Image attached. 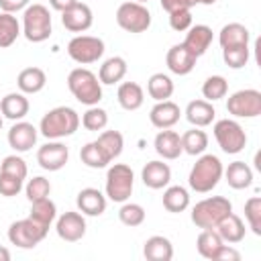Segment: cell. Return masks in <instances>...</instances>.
Listing matches in <instances>:
<instances>
[{
    "instance_id": "18",
    "label": "cell",
    "mask_w": 261,
    "mask_h": 261,
    "mask_svg": "<svg viewBox=\"0 0 261 261\" xmlns=\"http://www.w3.org/2000/svg\"><path fill=\"white\" fill-rule=\"evenodd\" d=\"M75 204L84 216H100L106 210V194H102L98 188H84L77 192Z\"/></svg>"
},
{
    "instance_id": "10",
    "label": "cell",
    "mask_w": 261,
    "mask_h": 261,
    "mask_svg": "<svg viewBox=\"0 0 261 261\" xmlns=\"http://www.w3.org/2000/svg\"><path fill=\"white\" fill-rule=\"evenodd\" d=\"M104 41L94 35H75L67 43V55L80 65L96 63L104 55Z\"/></svg>"
},
{
    "instance_id": "19",
    "label": "cell",
    "mask_w": 261,
    "mask_h": 261,
    "mask_svg": "<svg viewBox=\"0 0 261 261\" xmlns=\"http://www.w3.org/2000/svg\"><path fill=\"white\" fill-rule=\"evenodd\" d=\"M210 45H212V29L208 24H192L188 29V35L184 39V47L194 57H202Z\"/></svg>"
},
{
    "instance_id": "31",
    "label": "cell",
    "mask_w": 261,
    "mask_h": 261,
    "mask_svg": "<svg viewBox=\"0 0 261 261\" xmlns=\"http://www.w3.org/2000/svg\"><path fill=\"white\" fill-rule=\"evenodd\" d=\"M224 245V241L218 237V232L214 228H202V232L196 239V249L204 259L214 261L216 253L220 251V247Z\"/></svg>"
},
{
    "instance_id": "29",
    "label": "cell",
    "mask_w": 261,
    "mask_h": 261,
    "mask_svg": "<svg viewBox=\"0 0 261 261\" xmlns=\"http://www.w3.org/2000/svg\"><path fill=\"white\" fill-rule=\"evenodd\" d=\"M222 175L226 177V184L232 190H245V188H249L253 184V169L245 161L228 163V167L222 171Z\"/></svg>"
},
{
    "instance_id": "50",
    "label": "cell",
    "mask_w": 261,
    "mask_h": 261,
    "mask_svg": "<svg viewBox=\"0 0 261 261\" xmlns=\"http://www.w3.org/2000/svg\"><path fill=\"white\" fill-rule=\"evenodd\" d=\"M31 0H0V10L2 12H18V10H24L29 6Z\"/></svg>"
},
{
    "instance_id": "2",
    "label": "cell",
    "mask_w": 261,
    "mask_h": 261,
    "mask_svg": "<svg viewBox=\"0 0 261 261\" xmlns=\"http://www.w3.org/2000/svg\"><path fill=\"white\" fill-rule=\"evenodd\" d=\"M222 171H224L222 161H220L216 155H212V153H202V155L196 159V163L192 165V169H190L188 184H190V188H192L194 192H198V194H208V192H212V190L218 186V181L222 179Z\"/></svg>"
},
{
    "instance_id": "45",
    "label": "cell",
    "mask_w": 261,
    "mask_h": 261,
    "mask_svg": "<svg viewBox=\"0 0 261 261\" xmlns=\"http://www.w3.org/2000/svg\"><path fill=\"white\" fill-rule=\"evenodd\" d=\"M0 171L2 173H8V175H14L18 179H27V173H29V167H27V161L18 155H6L2 159V165H0Z\"/></svg>"
},
{
    "instance_id": "11",
    "label": "cell",
    "mask_w": 261,
    "mask_h": 261,
    "mask_svg": "<svg viewBox=\"0 0 261 261\" xmlns=\"http://www.w3.org/2000/svg\"><path fill=\"white\" fill-rule=\"evenodd\" d=\"M226 110H228V114H232L237 118L259 116L261 114V92L247 88V90H239V92L230 94L226 100Z\"/></svg>"
},
{
    "instance_id": "30",
    "label": "cell",
    "mask_w": 261,
    "mask_h": 261,
    "mask_svg": "<svg viewBox=\"0 0 261 261\" xmlns=\"http://www.w3.org/2000/svg\"><path fill=\"white\" fill-rule=\"evenodd\" d=\"M47 84V75L41 67H24L18 77H16V86L22 94H39Z\"/></svg>"
},
{
    "instance_id": "54",
    "label": "cell",
    "mask_w": 261,
    "mask_h": 261,
    "mask_svg": "<svg viewBox=\"0 0 261 261\" xmlns=\"http://www.w3.org/2000/svg\"><path fill=\"white\" fill-rule=\"evenodd\" d=\"M135 2H141L143 4V2H149V0H135Z\"/></svg>"
},
{
    "instance_id": "7",
    "label": "cell",
    "mask_w": 261,
    "mask_h": 261,
    "mask_svg": "<svg viewBox=\"0 0 261 261\" xmlns=\"http://www.w3.org/2000/svg\"><path fill=\"white\" fill-rule=\"evenodd\" d=\"M47 232H49V226L27 216V218L14 220L8 226V241L18 249H35L47 237Z\"/></svg>"
},
{
    "instance_id": "1",
    "label": "cell",
    "mask_w": 261,
    "mask_h": 261,
    "mask_svg": "<svg viewBox=\"0 0 261 261\" xmlns=\"http://www.w3.org/2000/svg\"><path fill=\"white\" fill-rule=\"evenodd\" d=\"M80 128V114L69 106H57L45 112L39 122V133L49 141L71 137Z\"/></svg>"
},
{
    "instance_id": "38",
    "label": "cell",
    "mask_w": 261,
    "mask_h": 261,
    "mask_svg": "<svg viewBox=\"0 0 261 261\" xmlns=\"http://www.w3.org/2000/svg\"><path fill=\"white\" fill-rule=\"evenodd\" d=\"M98 145L104 149V153L108 155L110 161H114L120 153H122V147H124V137L118 133V130H104L98 135Z\"/></svg>"
},
{
    "instance_id": "25",
    "label": "cell",
    "mask_w": 261,
    "mask_h": 261,
    "mask_svg": "<svg viewBox=\"0 0 261 261\" xmlns=\"http://www.w3.org/2000/svg\"><path fill=\"white\" fill-rule=\"evenodd\" d=\"M143 255L147 261H171L173 259V245L167 237L155 234V237H149L145 241Z\"/></svg>"
},
{
    "instance_id": "49",
    "label": "cell",
    "mask_w": 261,
    "mask_h": 261,
    "mask_svg": "<svg viewBox=\"0 0 261 261\" xmlns=\"http://www.w3.org/2000/svg\"><path fill=\"white\" fill-rule=\"evenodd\" d=\"M241 259V253L237 249H232V245H222L220 251L216 253V259L214 261H239Z\"/></svg>"
},
{
    "instance_id": "8",
    "label": "cell",
    "mask_w": 261,
    "mask_h": 261,
    "mask_svg": "<svg viewBox=\"0 0 261 261\" xmlns=\"http://www.w3.org/2000/svg\"><path fill=\"white\" fill-rule=\"evenodd\" d=\"M214 139L218 143V147L228 153V155H237L245 149L247 145V133L245 128L232 120V118H222V120H216L214 122Z\"/></svg>"
},
{
    "instance_id": "23",
    "label": "cell",
    "mask_w": 261,
    "mask_h": 261,
    "mask_svg": "<svg viewBox=\"0 0 261 261\" xmlns=\"http://www.w3.org/2000/svg\"><path fill=\"white\" fill-rule=\"evenodd\" d=\"M214 230H216V232H218V237H220L224 243H228V245L241 243V241L245 239V232H247L245 222H243L234 212L226 214V216H224V218L214 226Z\"/></svg>"
},
{
    "instance_id": "27",
    "label": "cell",
    "mask_w": 261,
    "mask_h": 261,
    "mask_svg": "<svg viewBox=\"0 0 261 261\" xmlns=\"http://www.w3.org/2000/svg\"><path fill=\"white\" fill-rule=\"evenodd\" d=\"M251 41V33L245 24L241 22H228L220 29L218 33V43L222 49L226 47H241V45H249Z\"/></svg>"
},
{
    "instance_id": "55",
    "label": "cell",
    "mask_w": 261,
    "mask_h": 261,
    "mask_svg": "<svg viewBox=\"0 0 261 261\" xmlns=\"http://www.w3.org/2000/svg\"><path fill=\"white\" fill-rule=\"evenodd\" d=\"M0 128H2V114H0Z\"/></svg>"
},
{
    "instance_id": "9",
    "label": "cell",
    "mask_w": 261,
    "mask_h": 261,
    "mask_svg": "<svg viewBox=\"0 0 261 261\" xmlns=\"http://www.w3.org/2000/svg\"><path fill=\"white\" fill-rule=\"evenodd\" d=\"M116 24L126 33H145L151 27V12L141 2H122L116 10Z\"/></svg>"
},
{
    "instance_id": "21",
    "label": "cell",
    "mask_w": 261,
    "mask_h": 261,
    "mask_svg": "<svg viewBox=\"0 0 261 261\" xmlns=\"http://www.w3.org/2000/svg\"><path fill=\"white\" fill-rule=\"evenodd\" d=\"M179 114H181V110H179V106H177L175 102H171V100H161V102H157V104L151 108L149 120H151V124H153L155 128L161 130V128H171L173 124H177Z\"/></svg>"
},
{
    "instance_id": "32",
    "label": "cell",
    "mask_w": 261,
    "mask_h": 261,
    "mask_svg": "<svg viewBox=\"0 0 261 261\" xmlns=\"http://www.w3.org/2000/svg\"><path fill=\"white\" fill-rule=\"evenodd\" d=\"M190 206V194L184 186H165L163 192V208L167 212H184Z\"/></svg>"
},
{
    "instance_id": "46",
    "label": "cell",
    "mask_w": 261,
    "mask_h": 261,
    "mask_svg": "<svg viewBox=\"0 0 261 261\" xmlns=\"http://www.w3.org/2000/svg\"><path fill=\"white\" fill-rule=\"evenodd\" d=\"M169 27L177 33H184L192 27V12L190 8H181V10H173L169 12Z\"/></svg>"
},
{
    "instance_id": "26",
    "label": "cell",
    "mask_w": 261,
    "mask_h": 261,
    "mask_svg": "<svg viewBox=\"0 0 261 261\" xmlns=\"http://www.w3.org/2000/svg\"><path fill=\"white\" fill-rule=\"evenodd\" d=\"M116 100L120 104V108L133 112V110H139L145 102V92L143 88L137 84V82H122L118 86V92H116Z\"/></svg>"
},
{
    "instance_id": "48",
    "label": "cell",
    "mask_w": 261,
    "mask_h": 261,
    "mask_svg": "<svg viewBox=\"0 0 261 261\" xmlns=\"http://www.w3.org/2000/svg\"><path fill=\"white\" fill-rule=\"evenodd\" d=\"M161 2V8L167 10V12H173V10H181V8H192L196 6V0H159Z\"/></svg>"
},
{
    "instance_id": "3",
    "label": "cell",
    "mask_w": 261,
    "mask_h": 261,
    "mask_svg": "<svg viewBox=\"0 0 261 261\" xmlns=\"http://www.w3.org/2000/svg\"><path fill=\"white\" fill-rule=\"evenodd\" d=\"M67 88L71 96L86 104V106H96L102 100V84L98 75L86 67H75L67 75Z\"/></svg>"
},
{
    "instance_id": "22",
    "label": "cell",
    "mask_w": 261,
    "mask_h": 261,
    "mask_svg": "<svg viewBox=\"0 0 261 261\" xmlns=\"http://www.w3.org/2000/svg\"><path fill=\"white\" fill-rule=\"evenodd\" d=\"M29 108H31L29 98L22 92H10V94H6L0 100V112H2V116L8 118V120H12V122L14 120H22L29 114Z\"/></svg>"
},
{
    "instance_id": "17",
    "label": "cell",
    "mask_w": 261,
    "mask_h": 261,
    "mask_svg": "<svg viewBox=\"0 0 261 261\" xmlns=\"http://www.w3.org/2000/svg\"><path fill=\"white\" fill-rule=\"evenodd\" d=\"M196 59L186 47L184 43H177L173 47H169L167 55H165V63H167V69L175 75H188L194 67H196Z\"/></svg>"
},
{
    "instance_id": "41",
    "label": "cell",
    "mask_w": 261,
    "mask_h": 261,
    "mask_svg": "<svg viewBox=\"0 0 261 261\" xmlns=\"http://www.w3.org/2000/svg\"><path fill=\"white\" fill-rule=\"evenodd\" d=\"M80 122H82L84 128H88V130H94V133L104 130L106 124H108V112H106L104 108H100L98 104H96V106H88V110L84 112V116L80 118Z\"/></svg>"
},
{
    "instance_id": "14",
    "label": "cell",
    "mask_w": 261,
    "mask_h": 261,
    "mask_svg": "<svg viewBox=\"0 0 261 261\" xmlns=\"http://www.w3.org/2000/svg\"><path fill=\"white\" fill-rule=\"evenodd\" d=\"M37 137H39V130L31 122L14 120V124L8 130V145L16 153H27L37 145Z\"/></svg>"
},
{
    "instance_id": "37",
    "label": "cell",
    "mask_w": 261,
    "mask_h": 261,
    "mask_svg": "<svg viewBox=\"0 0 261 261\" xmlns=\"http://www.w3.org/2000/svg\"><path fill=\"white\" fill-rule=\"evenodd\" d=\"M31 218H35L37 222L45 224V226H51V222L57 218V206L53 200L47 198H41V200H35L31 202V212H29Z\"/></svg>"
},
{
    "instance_id": "43",
    "label": "cell",
    "mask_w": 261,
    "mask_h": 261,
    "mask_svg": "<svg viewBox=\"0 0 261 261\" xmlns=\"http://www.w3.org/2000/svg\"><path fill=\"white\" fill-rule=\"evenodd\" d=\"M245 218H247L249 228L257 237H261V198L259 196H251L245 202Z\"/></svg>"
},
{
    "instance_id": "15",
    "label": "cell",
    "mask_w": 261,
    "mask_h": 261,
    "mask_svg": "<svg viewBox=\"0 0 261 261\" xmlns=\"http://www.w3.org/2000/svg\"><path fill=\"white\" fill-rule=\"evenodd\" d=\"M94 22L92 8L84 2H75L71 8L61 12V24L71 33H86Z\"/></svg>"
},
{
    "instance_id": "51",
    "label": "cell",
    "mask_w": 261,
    "mask_h": 261,
    "mask_svg": "<svg viewBox=\"0 0 261 261\" xmlns=\"http://www.w3.org/2000/svg\"><path fill=\"white\" fill-rule=\"evenodd\" d=\"M75 2H77V0H49L51 8H53V10H57V12H63V10L71 8Z\"/></svg>"
},
{
    "instance_id": "36",
    "label": "cell",
    "mask_w": 261,
    "mask_h": 261,
    "mask_svg": "<svg viewBox=\"0 0 261 261\" xmlns=\"http://www.w3.org/2000/svg\"><path fill=\"white\" fill-rule=\"evenodd\" d=\"M80 159H82L84 165H88V167H92V169H104V167L110 163L108 155H106L104 149L98 145V141L86 143V145L82 147V151H80Z\"/></svg>"
},
{
    "instance_id": "20",
    "label": "cell",
    "mask_w": 261,
    "mask_h": 261,
    "mask_svg": "<svg viewBox=\"0 0 261 261\" xmlns=\"http://www.w3.org/2000/svg\"><path fill=\"white\" fill-rule=\"evenodd\" d=\"M141 179L147 188L151 190H163L165 186H169L171 181V167L159 159L149 161L143 169H141Z\"/></svg>"
},
{
    "instance_id": "42",
    "label": "cell",
    "mask_w": 261,
    "mask_h": 261,
    "mask_svg": "<svg viewBox=\"0 0 261 261\" xmlns=\"http://www.w3.org/2000/svg\"><path fill=\"white\" fill-rule=\"evenodd\" d=\"M249 57H251V49H249V45L226 47V49H222V59H224V63H226L230 69H241V67H245L247 61H249Z\"/></svg>"
},
{
    "instance_id": "47",
    "label": "cell",
    "mask_w": 261,
    "mask_h": 261,
    "mask_svg": "<svg viewBox=\"0 0 261 261\" xmlns=\"http://www.w3.org/2000/svg\"><path fill=\"white\" fill-rule=\"evenodd\" d=\"M22 181L24 179H18L14 175H8V173H2L0 171V196H4V198L16 196L22 190Z\"/></svg>"
},
{
    "instance_id": "16",
    "label": "cell",
    "mask_w": 261,
    "mask_h": 261,
    "mask_svg": "<svg viewBox=\"0 0 261 261\" xmlns=\"http://www.w3.org/2000/svg\"><path fill=\"white\" fill-rule=\"evenodd\" d=\"M153 147H155V153L161 159H167V161H173V159H177L184 153V149H181V137L175 130H169V128H161L155 135Z\"/></svg>"
},
{
    "instance_id": "33",
    "label": "cell",
    "mask_w": 261,
    "mask_h": 261,
    "mask_svg": "<svg viewBox=\"0 0 261 261\" xmlns=\"http://www.w3.org/2000/svg\"><path fill=\"white\" fill-rule=\"evenodd\" d=\"M22 29L18 18L12 12H0V49H6L16 43Z\"/></svg>"
},
{
    "instance_id": "40",
    "label": "cell",
    "mask_w": 261,
    "mask_h": 261,
    "mask_svg": "<svg viewBox=\"0 0 261 261\" xmlns=\"http://www.w3.org/2000/svg\"><path fill=\"white\" fill-rule=\"evenodd\" d=\"M228 92V82L222 75H210L206 77V82L202 84V96L208 102H216L220 98H224Z\"/></svg>"
},
{
    "instance_id": "28",
    "label": "cell",
    "mask_w": 261,
    "mask_h": 261,
    "mask_svg": "<svg viewBox=\"0 0 261 261\" xmlns=\"http://www.w3.org/2000/svg\"><path fill=\"white\" fill-rule=\"evenodd\" d=\"M126 59L120 57V55H114V57H108L102 65H100V71H98V80L100 84H106V86H112V84H118L122 82V77L126 75Z\"/></svg>"
},
{
    "instance_id": "53",
    "label": "cell",
    "mask_w": 261,
    "mask_h": 261,
    "mask_svg": "<svg viewBox=\"0 0 261 261\" xmlns=\"http://www.w3.org/2000/svg\"><path fill=\"white\" fill-rule=\"evenodd\" d=\"M216 0H196V4H206V6H210V4H214Z\"/></svg>"
},
{
    "instance_id": "24",
    "label": "cell",
    "mask_w": 261,
    "mask_h": 261,
    "mask_svg": "<svg viewBox=\"0 0 261 261\" xmlns=\"http://www.w3.org/2000/svg\"><path fill=\"white\" fill-rule=\"evenodd\" d=\"M214 116H216V110H214L212 102H208V100H192L186 106V118L192 126L204 128V126L212 124Z\"/></svg>"
},
{
    "instance_id": "4",
    "label": "cell",
    "mask_w": 261,
    "mask_h": 261,
    "mask_svg": "<svg viewBox=\"0 0 261 261\" xmlns=\"http://www.w3.org/2000/svg\"><path fill=\"white\" fill-rule=\"evenodd\" d=\"M232 212V204L228 198L224 196H210L200 200L194 208H192V222L198 228H214L226 214Z\"/></svg>"
},
{
    "instance_id": "44",
    "label": "cell",
    "mask_w": 261,
    "mask_h": 261,
    "mask_svg": "<svg viewBox=\"0 0 261 261\" xmlns=\"http://www.w3.org/2000/svg\"><path fill=\"white\" fill-rule=\"evenodd\" d=\"M24 194H27L29 202L47 198V196L51 194V184H49L47 177H43V175H35L33 179L27 181V186H24Z\"/></svg>"
},
{
    "instance_id": "34",
    "label": "cell",
    "mask_w": 261,
    "mask_h": 261,
    "mask_svg": "<svg viewBox=\"0 0 261 261\" xmlns=\"http://www.w3.org/2000/svg\"><path fill=\"white\" fill-rule=\"evenodd\" d=\"M179 137H181V149H184V153H188L192 157L202 155L206 151V147H208V135L202 128H198V126H192L190 130H186Z\"/></svg>"
},
{
    "instance_id": "6",
    "label": "cell",
    "mask_w": 261,
    "mask_h": 261,
    "mask_svg": "<svg viewBox=\"0 0 261 261\" xmlns=\"http://www.w3.org/2000/svg\"><path fill=\"white\" fill-rule=\"evenodd\" d=\"M135 188V173L126 163H114L106 171V196L112 202H126Z\"/></svg>"
},
{
    "instance_id": "5",
    "label": "cell",
    "mask_w": 261,
    "mask_h": 261,
    "mask_svg": "<svg viewBox=\"0 0 261 261\" xmlns=\"http://www.w3.org/2000/svg\"><path fill=\"white\" fill-rule=\"evenodd\" d=\"M22 35L31 43H43L51 37V12L43 4H29L22 12Z\"/></svg>"
},
{
    "instance_id": "35",
    "label": "cell",
    "mask_w": 261,
    "mask_h": 261,
    "mask_svg": "<svg viewBox=\"0 0 261 261\" xmlns=\"http://www.w3.org/2000/svg\"><path fill=\"white\" fill-rule=\"evenodd\" d=\"M147 92L155 102L169 100L173 94V80L167 73H153L147 80Z\"/></svg>"
},
{
    "instance_id": "39",
    "label": "cell",
    "mask_w": 261,
    "mask_h": 261,
    "mask_svg": "<svg viewBox=\"0 0 261 261\" xmlns=\"http://www.w3.org/2000/svg\"><path fill=\"white\" fill-rule=\"evenodd\" d=\"M118 220L124 224V226H141L145 222V208L141 204H135V202H122L120 210H118Z\"/></svg>"
},
{
    "instance_id": "52",
    "label": "cell",
    "mask_w": 261,
    "mask_h": 261,
    "mask_svg": "<svg viewBox=\"0 0 261 261\" xmlns=\"http://www.w3.org/2000/svg\"><path fill=\"white\" fill-rule=\"evenodd\" d=\"M0 261H10V251L6 247H0Z\"/></svg>"
},
{
    "instance_id": "13",
    "label": "cell",
    "mask_w": 261,
    "mask_h": 261,
    "mask_svg": "<svg viewBox=\"0 0 261 261\" xmlns=\"http://www.w3.org/2000/svg\"><path fill=\"white\" fill-rule=\"evenodd\" d=\"M55 230H57V237L61 241H67V243H77L84 239L86 234V218L82 212H63L57 220H55Z\"/></svg>"
},
{
    "instance_id": "12",
    "label": "cell",
    "mask_w": 261,
    "mask_h": 261,
    "mask_svg": "<svg viewBox=\"0 0 261 261\" xmlns=\"http://www.w3.org/2000/svg\"><path fill=\"white\" fill-rule=\"evenodd\" d=\"M69 159V151L61 141H49L39 147L37 151V163L45 171H59L65 167Z\"/></svg>"
}]
</instances>
